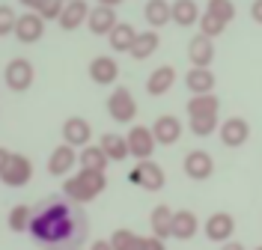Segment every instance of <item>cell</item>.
<instances>
[{
	"label": "cell",
	"instance_id": "40",
	"mask_svg": "<svg viewBox=\"0 0 262 250\" xmlns=\"http://www.w3.org/2000/svg\"><path fill=\"white\" fill-rule=\"evenodd\" d=\"M86 250H114V244H111V238H96Z\"/></svg>",
	"mask_w": 262,
	"mask_h": 250
},
{
	"label": "cell",
	"instance_id": "39",
	"mask_svg": "<svg viewBox=\"0 0 262 250\" xmlns=\"http://www.w3.org/2000/svg\"><path fill=\"white\" fill-rule=\"evenodd\" d=\"M250 21L262 27V0H253V3H250Z\"/></svg>",
	"mask_w": 262,
	"mask_h": 250
},
{
	"label": "cell",
	"instance_id": "29",
	"mask_svg": "<svg viewBox=\"0 0 262 250\" xmlns=\"http://www.w3.org/2000/svg\"><path fill=\"white\" fill-rule=\"evenodd\" d=\"M107 161H111V158L104 155V149H101V146H93V143H90V146H83V149L78 152V167H81V170H96V173H104V170H107Z\"/></svg>",
	"mask_w": 262,
	"mask_h": 250
},
{
	"label": "cell",
	"instance_id": "1",
	"mask_svg": "<svg viewBox=\"0 0 262 250\" xmlns=\"http://www.w3.org/2000/svg\"><path fill=\"white\" fill-rule=\"evenodd\" d=\"M27 233L33 235L36 244L51 250H72L78 247V241L86 238V217L75 212V202L63 200H45L39 212H33L30 230Z\"/></svg>",
	"mask_w": 262,
	"mask_h": 250
},
{
	"label": "cell",
	"instance_id": "24",
	"mask_svg": "<svg viewBox=\"0 0 262 250\" xmlns=\"http://www.w3.org/2000/svg\"><path fill=\"white\" fill-rule=\"evenodd\" d=\"M188 117H221V99L209 93V96H191L185 104Z\"/></svg>",
	"mask_w": 262,
	"mask_h": 250
},
{
	"label": "cell",
	"instance_id": "15",
	"mask_svg": "<svg viewBox=\"0 0 262 250\" xmlns=\"http://www.w3.org/2000/svg\"><path fill=\"white\" fill-rule=\"evenodd\" d=\"M90 140H93V125L83 117H69L63 122V143L83 149V146H90Z\"/></svg>",
	"mask_w": 262,
	"mask_h": 250
},
{
	"label": "cell",
	"instance_id": "38",
	"mask_svg": "<svg viewBox=\"0 0 262 250\" xmlns=\"http://www.w3.org/2000/svg\"><path fill=\"white\" fill-rule=\"evenodd\" d=\"M18 3H21V6H24L27 12H42V9L48 6L51 0H18Z\"/></svg>",
	"mask_w": 262,
	"mask_h": 250
},
{
	"label": "cell",
	"instance_id": "4",
	"mask_svg": "<svg viewBox=\"0 0 262 250\" xmlns=\"http://www.w3.org/2000/svg\"><path fill=\"white\" fill-rule=\"evenodd\" d=\"M107 113L119 125H131L137 117V99L131 96L128 86H114V93L107 96Z\"/></svg>",
	"mask_w": 262,
	"mask_h": 250
},
{
	"label": "cell",
	"instance_id": "6",
	"mask_svg": "<svg viewBox=\"0 0 262 250\" xmlns=\"http://www.w3.org/2000/svg\"><path fill=\"white\" fill-rule=\"evenodd\" d=\"M30 179H33V161L21 152H12L6 167H3V173H0V182L6 188H24Z\"/></svg>",
	"mask_w": 262,
	"mask_h": 250
},
{
	"label": "cell",
	"instance_id": "20",
	"mask_svg": "<svg viewBox=\"0 0 262 250\" xmlns=\"http://www.w3.org/2000/svg\"><path fill=\"white\" fill-rule=\"evenodd\" d=\"M214 83H217V78H214L212 69L191 66L185 72V86H188L191 96H209V93H214Z\"/></svg>",
	"mask_w": 262,
	"mask_h": 250
},
{
	"label": "cell",
	"instance_id": "12",
	"mask_svg": "<svg viewBox=\"0 0 262 250\" xmlns=\"http://www.w3.org/2000/svg\"><path fill=\"white\" fill-rule=\"evenodd\" d=\"M149 128L155 134V143H158V146H173V143H179V137L185 134V122H182L179 117H173V113H164V117H158Z\"/></svg>",
	"mask_w": 262,
	"mask_h": 250
},
{
	"label": "cell",
	"instance_id": "13",
	"mask_svg": "<svg viewBox=\"0 0 262 250\" xmlns=\"http://www.w3.org/2000/svg\"><path fill=\"white\" fill-rule=\"evenodd\" d=\"M90 81L98 83V86H114L119 81V63L116 57H107V54H98L90 60Z\"/></svg>",
	"mask_w": 262,
	"mask_h": 250
},
{
	"label": "cell",
	"instance_id": "37",
	"mask_svg": "<svg viewBox=\"0 0 262 250\" xmlns=\"http://www.w3.org/2000/svg\"><path fill=\"white\" fill-rule=\"evenodd\" d=\"M140 250H167V244H164V238H158V235H143L140 238Z\"/></svg>",
	"mask_w": 262,
	"mask_h": 250
},
{
	"label": "cell",
	"instance_id": "45",
	"mask_svg": "<svg viewBox=\"0 0 262 250\" xmlns=\"http://www.w3.org/2000/svg\"><path fill=\"white\" fill-rule=\"evenodd\" d=\"M253 250H262V244H259V247H253Z\"/></svg>",
	"mask_w": 262,
	"mask_h": 250
},
{
	"label": "cell",
	"instance_id": "43",
	"mask_svg": "<svg viewBox=\"0 0 262 250\" xmlns=\"http://www.w3.org/2000/svg\"><path fill=\"white\" fill-rule=\"evenodd\" d=\"M96 3H98V6H111V9H116L122 0H96Z\"/></svg>",
	"mask_w": 262,
	"mask_h": 250
},
{
	"label": "cell",
	"instance_id": "33",
	"mask_svg": "<svg viewBox=\"0 0 262 250\" xmlns=\"http://www.w3.org/2000/svg\"><path fill=\"white\" fill-rule=\"evenodd\" d=\"M196 27H200V33L206 36V39H217V36L227 30V21H221L217 15H209V12H203Z\"/></svg>",
	"mask_w": 262,
	"mask_h": 250
},
{
	"label": "cell",
	"instance_id": "10",
	"mask_svg": "<svg viewBox=\"0 0 262 250\" xmlns=\"http://www.w3.org/2000/svg\"><path fill=\"white\" fill-rule=\"evenodd\" d=\"M203 233L214 244H227V241H232V235H235V217L229 215V212H214V215L206 217Z\"/></svg>",
	"mask_w": 262,
	"mask_h": 250
},
{
	"label": "cell",
	"instance_id": "23",
	"mask_svg": "<svg viewBox=\"0 0 262 250\" xmlns=\"http://www.w3.org/2000/svg\"><path fill=\"white\" fill-rule=\"evenodd\" d=\"M196 233H200V217H196L191 209H179V212L173 215V238L191 241Z\"/></svg>",
	"mask_w": 262,
	"mask_h": 250
},
{
	"label": "cell",
	"instance_id": "46",
	"mask_svg": "<svg viewBox=\"0 0 262 250\" xmlns=\"http://www.w3.org/2000/svg\"><path fill=\"white\" fill-rule=\"evenodd\" d=\"M63 3H72V0H63Z\"/></svg>",
	"mask_w": 262,
	"mask_h": 250
},
{
	"label": "cell",
	"instance_id": "35",
	"mask_svg": "<svg viewBox=\"0 0 262 250\" xmlns=\"http://www.w3.org/2000/svg\"><path fill=\"white\" fill-rule=\"evenodd\" d=\"M15 24H18V12L9 3H0V36L15 33Z\"/></svg>",
	"mask_w": 262,
	"mask_h": 250
},
{
	"label": "cell",
	"instance_id": "11",
	"mask_svg": "<svg viewBox=\"0 0 262 250\" xmlns=\"http://www.w3.org/2000/svg\"><path fill=\"white\" fill-rule=\"evenodd\" d=\"M125 140H128V152L131 158H137V161H146L152 158V152H155V134L149 125H131V131L125 134Z\"/></svg>",
	"mask_w": 262,
	"mask_h": 250
},
{
	"label": "cell",
	"instance_id": "18",
	"mask_svg": "<svg viewBox=\"0 0 262 250\" xmlns=\"http://www.w3.org/2000/svg\"><path fill=\"white\" fill-rule=\"evenodd\" d=\"M116 24H119V18H116V9H111V6H93L90 9V18H86V30L93 36H107L111 30H114Z\"/></svg>",
	"mask_w": 262,
	"mask_h": 250
},
{
	"label": "cell",
	"instance_id": "25",
	"mask_svg": "<svg viewBox=\"0 0 262 250\" xmlns=\"http://www.w3.org/2000/svg\"><path fill=\"white\" fill-rule=\"evenodd\" d=\"M173 209L170 206H155L152 209V215H149V226H152V235H158V238H173Z\"/></svg>",
	"mask_w": 262,
	"mask_h": 250
},
{
	"label": "cell",
	"instance_id": "9",
	"mask_svg": "<svg viewBox=\"0 0 262 250\" xmlns=\"http://www.w3.org/2000/svg\"><path fill=\"white\" fill-rule=\"evenodd\" d=\"M182 170L191 182H206L214 176V158L206 149H191L182 161Z\"/></svg>",
	"mask_w": 262,
	"mask_h": 250
},
{
	"label": "cell",
	"instance_id": "3",
	"mask_svg": "<svg viewBox=\"0 0 262 250\" xmlns=\"http://www.w3.org/2000/svg\"><path fill=\"white\" fill-rule=\"evenodd\" d=\"M128 182L134 188H140V191H149V194H155V191H161L164 185H167V173H164V167L158 161H137V164L131 167L128 173Z\"/></svg>",
	"mask_w": 262,
	"mask_h": 250
},
{
	"label": "cell",
	"instance_id": "17",
	"mask_svg": "<svg viewBox=\"0 0 262 250\" xmlns=\"http://www.w3.org/2000/svg\"><path fill=\"white\" fill-rule=\"evenodd\" d=\"M90 3L86 0H72V3H66L63 6V15H60V30H66V33H75L78 27H83L86 24V18H90Z\"/></svg>",
	"mask_w": 262,
	"mask_h": 250
},
{
	"label": "cell",
	"instance_id": "8",
	"mask_svg": "<svg viewBox=\"0 0 262 250\" xmlns=\"http://www.w3.org/2000/svg\"><path fill=\"white\" fill-rule=\"evenodd\" d=\"M75 167H78V149L75 146H69V143H60V146H54L48 155V173L54 179H69L72 173H75Z\"/></svg>",
	"mask_w": 262,
	"mask_h": 250
},
{
	"label": "cell",
	"instance_id": "22",
	"mask_svg": "<svg viewBox=\"0 0 262 250\" xmlns=\"http://www.w3.org/2000/svg\"><path fill=\"white\" fill-rule=\"evenodd\" d=\"M137 33H140V30H134V24H128V21H119L114 30L107 33V45H111V51H114V54H128L131 45H134V39H137Z\"/></svg>",
	"mask_w": 262,
	"mask_h": 250
},
{
	"label": "cell",
	"instance_id": "34",
	"mask_svg": "<svg viewBox=\"0 0 262 250\" xmlns=\"http://www.w3.org/2000/svg\"><path fill=\"white\" fill-rule=\"evenodd\" d=\"M206 12L209 15H217L221 21H232L235 18V3L232 0H206Z\"/></svg>",
	"mask_w": 262,
	"mask_h": 250
},
{
	"label": "cell",
	"instance_id": "2",
	"mask_svg": "<svg viewBox=\"0 0 262 250\" xmlns=\"http://www.w3.org/2000/svg\"><path fill=\"white\" fill-rule=\"evenodd\" d=\"M107 188V176L96 173V170H78L69 179H63V197L75 206H86L93 202Z\"/></svg>",
	"mask_w": 262,
	"mask_h": 250
},
{
	"label": "cell",
	"instance_id": "32",
	"mask_svg": "<svg viewBox=\"0 0 262 250\" xmlns=\"http://www.w3.org/2000/svg\"><path fill=\"white\" fill-rule=\"evenodd\" d=\"M140 238L143 235L131 233V230H114L111 244H114V250H140Z\"/></svg>",
	"mask_w": 262,
	"mask_h": 250
},
{
	"label": "cell",
	"instance_id": "44",
	"mask_svg": "<svg viewBox=\"0 0 262 250\" xmlns=\"http://www.w3.org/2000/svg\"><path fill=\"white\" fill-rule=\"evenodd\" d=\"M72 250H83V247H72Z\"/></svg>",
	"mask_w": 262,
	"mask_h": 250
},
{
	"label": "cell",
	"instance_id": "28",
	"mask_svg": "<svg viewBox=\"0 0 262 250\" xmlns=\"http://www.w3.org/2000/svg\"><path fill=\"white\" fill-rule=\"evenodd\" d=\"M98 146L104 149V155L114 161V164H119V161H125L131 152H128V140H125V134H101V140H98Z\"/></svg>",
	"mask_w": 262,
	"mask_h": 250
},
{
	"label": "cell",
	"instance_id": "21",
	"mask_svg": "<svg viewBox=\"0 0 262 250\" xmlns=\"http://www.w3.org/2000/svg\"><path fill=\"white\" fill-rule=\"evenodd\" d=\"M143 18H146L149 30H161L164 24H173V3L170 0H146Z\"/></svg>",
	"mask_w": 262,
	"mask_h": 250
},
{
	"label": "cell",
	"instance_id": "36",
	"mask_svg": "<svg viewBox=\"0 0 262 250\" xmlns=\"http://www.w3.org/2000/svg\"><path fill=\"white\" fill-rule=\"evenodd\" d=\"M63 0H51L48 6H45V9H42V12H39V15L45 18V21H60V15H63Z\"/></svg>",
	"mask_w": 262,
	"mask_h": 250
},
{
	"label": "cell",
	"instance_id": "19",
	"mask_svg": "<svg viewBox=\"0 0 262 250\" xmlns=\"http://www.w3.org/2000/svg\"><path fill=\"white\" fill-rule=\"evenodd\" d=\"M173 86H176V66H170V63L158 66V69H155V72L146 78V93L152 96V99L167 96Z\"/></svg>",
	"mask_w": 262,
	"mask_h": 250
},
{
	"label": "cell",
	"instance_id": "27",
	"mask_svg": "<svg viewBox=\"0 0 262 250\" xmlns=\"http://www.w3.org/2000/svg\"><path fill=\"white\" fill-rule=\"evenodd\" d=\"M200 3L196 0H173V24L176 27H196L200 24Z\"/></svg>",
	"mask_w": 262,
	"mask_h": 250
},
{
	"label": "cell",
	"instance_id": "14",
	"mask_svg": "<svg viewBox=\"0 0 262 250\" xmlns=\"http://www.w3.org/2000/svg\"><path fill=\"white\" fill-rule=\"evenodd\" d=\"M42 36H45V18L39 15V12H24V15H18L15 39L21 45H36Z\"/></svg>",
	"mask_w": 262,
	"mask_h": 250
},
{
	"label": "cell",
	"instance_id": "7",
	"mask_svg": "<svg viewBox=\"0 0 262 250\" xmlns=\"http://www.w3.org/2000/svg\"><path fill=\"white\" fill-rule=\"evenodd\" d=\"M217 137L227 149H242L250 140V122L245 117H227L217 128Z\"/></svg>",
	"mask_w": 262,
	"mask_h": 250
},
{
	"label": "cell",
	"instance_id": "31",
	"mask_svg": "<svg viewBox=\"0 0 262 250\" xmlns=\"http://www.w3.org/2000/svg\"><path fill=\"white\" fill-rule=\"evenodd\" d=\"M221 128V117H188V131L194 137H212Z\"/></svg>",
	"mask_w": 262,
	"mask_h": 250
},
{
	"label": "cell",
	"instance_id": "5",
	"mask_svg": "<svg viewBox=\"0 0 262 250\" xmlns=\"http://www.w3.org/2000/svg\"><path fill=\"white\" fill-rule=\"evenodd\" d=\"M33 78H36V69L27 57H12L6 69H3V81L6 86L12 89V93H24V89H30L33 86Z\"/></svg>",
	"mask_w": 262,
	"mask_h": 250
},
{
	"label": "cell",
	"instance_id": "42",
	"mask_svg": "<svg viewBox=\"0 0 262 250\" xmlns=\"http://www.w3.org/2000/svg\"><path fill=\"white\" fill-rule=\"evenodd\" d=\"M9 155H12V152L6 149V146H0V173H3V167H6V161H9Z\"/></svg>",
	"mask_w": 262,
	"mask_h": 250
},
{
	"label": "cell",
	"instance_id": "26",
	"mask_svg": "<svg viewBox=\"0 0 262 250\" xmlns=\"http://www.w3.org/2000/svg\"><path fill=\"white\" fill-rule=\"evenodd\" d=\"M158 48H161V36H158V30H140L128 54L134 57V60H149Z\"/></svg>",
	"mask_w": 262,
	"mask_h": 250
},
{
	"label": "cell",
	"instance_id": "30",
	"mask_svg": "<svg viewBox=\"0 0 262 250\" xmlns=\"http://www.w3.org/2000/svg\"><path fill=\"white\" fill-rule=\"evenodd\" d=\"M30 220H33V209L27 202H18V206L9 209V215H6V226L12 233H27L30 230Z\"/></svg>",
	"mask_w": 262,
	"mask_h": 250
},
{
	"label": "cell",
	"instance_id": "16",
	"mask_svg": "<svg viewBox=\"0 0 262 250\" xmlns=\"http://www.w3.org/2000/svg\"><path fill=\"white\" fill-rule=\"evenodd\" d=\"M188 63L196 69H212L214 63V39H206L203 33H196L188 42Z\"/></svg>",
	"mask_w": 262,
	"mask_h": 250
},
{
	"label": "cell",
	"instance_id": "41",
	"mask_svg": "<svg viewBox=\"0 0 262 250\" xmlns=\"http://www.w3.org/2000/svg\"><path fill=\"white\" fill-rule=\"evenodd\" d=\"M221 250H247V247L242 244V241H235V238H232V241H227V244H221Z\"/></svg>",
	"mask_w": 262,
	"mask_h": 250
}]
</instances>
